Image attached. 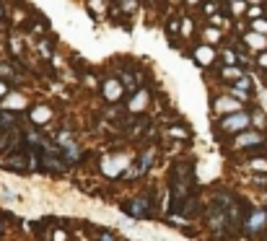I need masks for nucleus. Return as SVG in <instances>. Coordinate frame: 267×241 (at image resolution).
<instances>
[{
    "mask_svg": "<svg viewBox=\"0 0 267 241\" xmlns=\"http://www.w3.org/2000/svg\"><path fill=\"white\" fill-rule=\"evenodd\" d=\"M251 127V119H249V112H234V114H226L223 119L218 122V130L226 132V135H239L244 130Z\"/></svg>",
    "mask_w": 267,
    "mask_h": 241,
    "instance_id": "obj_1",
    "label": "nucleus"
},
{
    "mask_svg": "<svg viewBox=\"0 0 267 241\" xmlns=\"http://www.w3.org/2000/svg\"><path fill=\"white\" fill-rule=\"evenodd\" d=\"M244 231H249L251 236H262V233L267 231V210L265 208H254L249 210V215L241 221Z\"/></svg>",
    "mask_w": 267,
    "mask_h": 241,
    "instance_id": "obj_2",
    "label": "nucleus"
},
{
    "mask_svg": "<svg viewBox=\"0 0 267 241\" xmlns=\"http://www.w3.org/2000/svg\"><path fill=\"white\" fill-rule=\"evenodd\" d=\"M265 145V135L259 130H244L234 138L231 148L234 150H254V148H262Z\"/></svg>",
    "mask_w": 267,
    "mask_h": 241,
    "instance_id": "obj_3",
    "label": "nucleus"
},
{
    "mask_svg": "<svg viewBox=\"0 0 267 241\" xmlns=\"http://www.w3.org/2000/svg\"><path fill=\"white\" fill-rule=\"evenodd\" d=\"M130 166V158L127 156H104L101 163H99V171L109 179H117L122 171Z\"/></svg>",
    "mask_w": 267,
    "mask_h": 241,
    "instance_id": "obj_4",
    "label": "nucleus"
},
{
    "mask_svg": "<svg viewBox=\"0 0 267 241\" xmlns=\"http://www.w3.org/2000/svg\"><path fill=\"white\" fill-rule=\"evenodd\" d=\"M101 96L106 104H119L125 99V86H122L119 78H104L101 83Z\"/></svg>",
    "mask_w": 267,
    "mask_h": 241,
    "instance_id": "obj_5",
    "label": "nucleus"
},
{
    "mask_svg": "<svg viewBox=\"0 0 267 241\" xmlns=\"http://www.w3.org/2000/svg\"><path fill=\"white\" fill-rule=\"evenodd\" d=\"M57 150H60V156L65 158V161H78V143L73 140V135L70 132H60L57 135Z\"/></svg>",
    "mask_w": 267,
    "mask_h": 241,
    "instance_id": "obj_6",
    "label": "nucleus"
},
{
    "mask_svg": "<svg viewBox=\"0 0 267 241\" xmlns=\"http://www.w3.org/2000/svg\"><path fill=\"white\" fill-rule=\"evenodd\" d=\"M213 112L216 114H234V112H241V101L239 99H228V96H216L213 99Z\"/></svg>",
    "mask_w": 267,
    "mask_h": 241,
    "instance_id": "obj_7",
    "label": "nucleus"
},
{
    "mask_svg": "<svg viewBox=\"0 0 267 241\" xmlns=\"http://www.w3.org/2000/svg\"><path fill=\"white\" fill-rule=\"evenodd\" d=\"M192 60L200 67H210L213 63H216V49L208 47V44H200V47L192 49Z\"/></svg>",
    "mask_w": 267,
    "mask_h": 241,
    "instance_id": "obj_8",
    "label": "nucleus"
},
{
    "mask_svg": "<svg viewBox=\"0 0 267 241\" xmlns=\"http://www.w3.org/2000/svg\"><path fill=\"white\" fill-rule=\"evenodd\" d=\"M148 101H150L148 91H146V88H140V91H135L133 99L127 101V109H130V112H143V109L148 107Z\"/></svg>",
    "mask_w": 267,
    "mask_h": 241,
    "instance_id": "obj_9",
    "label": "nucleus"
},
{
    "mask_svg": "<svg viewBox=\"0 0 267 241\" xmlns=\"http://www.w3.org/2000/svg\"><path fill=\"white\" fill-rule=\"evenodd\" d=\"M125 210L133 218H146L148 215V197H135L130 205H125Z\"/></svg>",
    "mask_w": 267,
    "mask_h": 241,
    "instance_id": "obj_10",
    "label": "nucleus"
},
{
    "mask_svg": "<svg viewBox=\"0 0 267 241\" xmlns=\"http://www.w3.org/2000/svg\"><path fill=\"white\" fill-rule=\"evenodd\" d=\"M244 44H247L249 49L265 52L267 49V36L265 34H257V32H249V34H244Z\"/></svg>",
    "mask_w": 267,
    "mask_h": 241,
    "instance_id": "obj_11",
    "label": "nucleus"
},
{
    "mask_svg": "<svg viewBox=\"0 0 267 241\" xmlns=\"http://www.w3.org/2000/svg\"><path fill=\"white\" fill-rule=\"evenodd\" d=\"M231 91L236 94V99H247V96L251 94V78L249 75H241L239 80H236V83H231Z\"/></svg>",
    "mask_w": 267,
    "mask_h": 241,
    "instance_id": "obj_12",
    "label": "nucleus"
},
{
    "mask_svg": "<svg viewBox=\"0 0 267 241\" xmlns=\"http://www.w3.org/2000/svg\"><path fill=\"white\" fill-rule=\"evenodd\" d=\"M50 119H52V109H50V107L39 104V107L32 109V122H34V125H47Z\"/></svg>",
    "mask_w": 267,
    "mask_h": 241,
    "instance_id": "obj_13",
    "label": "nucleus"
},
{
    "mask_svg": "<svg viewBox=\"0 0 267 241\" xmlns=\"http://www.w3.org/2000/svg\"><path fill=\"white\" fill-rule=\"evenodd\" d=\"M26 107V96H21V94H8L3 99V109L8 112V109H24Z\"/></svg>",
    "mask_w": 267,
    "mask_h": 241,
    "instance_id": "obj_14",
    "label": "nucleus"
},
{
    "mask_svg": "<svg viewBox=\"0 0 267 241\" xmlns=\"http://www.w3.org/2000/svg\"><path fill=\"white\" fill-rule=\"evenodd\" d=\"M241 75H244V70H241L239 65H223V70H220V78L228 80V83H236Z\"/></svg>",
    "mask_w": 267,
    "mask_h": 241,
    "instance_id": "obj_15",
    "label": "nucleus"
},
{
    "mask_svg": "<svg viewBox=\"0 0 267 241\" xmlns=\"http://www.w3.org/2000/svg\"><path fill=\"white\" fill-rule=\"evenodd\" d=\"M220 39H223V34H220L216 26H208V29L202 32V42L208 44V47H213V44H218Z\"/></svg>",
    "mask_w": 267,
    "mask_h": 241,
    "instance_id": "obj_16",
    "label": "nucleus"
},
{
    "mask_svg": "<svg viewBox=\"0 0 267 241\" xmlns=\"http://www.w3.org/2000/svg\"><path fill=\"white\" fill-rule=\"evenodd\" d=\"M247 169H251V171H267V158H249L247 161Z\"/></svg>",
    "mask_w": 267,
    "mask_h": 241,
    "instance_id": "obj_17",
    "label": "nucleus"
},
{
    "mask_svg": "<svg viewBox=\"0 0 267 241\" xmlns=\"http://www.w3.org/2000/svg\"><path fill=\"white\" fill-rule=\"evenodd\" d=\"M166 135H169V138H174V140H187L189 138V132L184 130V127H169V130H166Z\"/></svg>",
    "mask_w": 267,
    "mask_h": 241,
    "instance_id": "obj_18",
    "label": "nucleus"
},
{
    "mask_svg": "<svg viewBox=\"0 0 267 241\" xmlns=\"http://www.w3.org/2000/svg\"><path fill=\"white\" fill-rule=\"evenodd\" d=\"M247 13V0H234L231 3V16H244Z\"/></svg>",
    "mask_w": 267,
    "mask_h": 241,
    "instance_id": "obj_19",
    "label": "nucleus"
},
{
    "mask_svg": "<svg viewBox=\"0 0 267 241\" xmlns=\"http://www.w3.org/2000/svg\"><path fill=\"white\" fill-rule=\"evenodd\" d=\"M249 119H251V125H254L257 130H265L267 119H265V114H262V112H254V114H249Z\"/></svg>",
    "mask_w": 267,
    "mask_h": 241,
    "instance_id": "obj_20",
    "label": "nucleus"
},
{
    "mask_svg": "<svg viewBox=\"0 0 267 241\" xmlns=\"http://www.w3.org/2000/svg\"><path fill=\"white\" fill-rule=\"evenodd\" d=\"M251 32L267 36V18H254V21H251Z\"/></svg>",
    "mask_w": 267,
    "mask_h": 241,
    "instance_id": "obj_21",
    "label": "nucleus"
},
{
    "mask_svg": "<svg viewBox=\"0 0 267 241\" xmlns=\"http://www.w3.org/2000/svg\"><path fill=\"white\" fill-rule=\"evenodd\" d=\"M223 63L226 65H236L239 63V55H236L234 49H223Z\"/></svg>",
    "mask_w": 267,
    "mask_h": 241,
    "instance_id": "obj_22",
    "label": "nucleus"
},
{
    "mask_svg": "<svg viewBox=\"0 0 267 241\" xmlns=\"http://www.w3.org/2000/svg\"><path fill=\"white\" fill-rule=\"evenodd\" d=\"M182 36H189V34H192V18H189V16H184V18H182Z\"/></svg>",
    "mask_w": 267,
    "mask_h": 241,
    "instance_id": "obj_23",
    "label": "nucleus"
},
{
    "mask_svg": "<svg viewBox=\"0 0 267 241\" xmlns=\"http://www.w3.org/2000/svg\"><path fill=\"white\" fill-rule=\"evenodd\" d=\"M247 16H249L251 21H254V18H262L265 13H262V8H259V5H251V8L247 11Z\"/></svg>",
    "mask_w": 267,
    "mask_h": 241,
    "instance_id": "obj_24",
    "label": "nucleus"
},
{
    "mask_svg": "<svg viewBox=\"0 0 267 241\" xmlns=\"http://www.w3.org/2000/svg\"><path fill=\"white\" fill-rule=\"evenodd\" d=\"M52 241H67V233L63 228H57L55 233H52Z\"/></svg>",
    "mask_w": 267,
    "mask_h": 241,
    "instance_id": "obj_25",
    "label": "nucleus"
},
{
    "mask_svg": "<svg viewBox=\"0 0 267 241\" xmlns=\"http://www.w3.org/2000/svg\"><path fill=\"white\" fill-rule=\"evenodd\" d=\"M135 3H138V0H122V8L130 13V11H135Z\"/></svg>",
    "mask_w": 267,
    "mask_h": 241,
    "instance_id": "obj_26",
    "label": "nucleus"
},
{
    "mask_svg": "<svg viewBox=\"0 0 267 241\" xmlns=\"http://www.w3.org/2000/svg\"><path fill=\"white\" fill-rule=\"evenodd\" d=\"M257 65H259V67H267V49H265V52H259V57H257Z\"/></svg>",
    "mask_w": 267,
    "mask_h": 241,
    "instance_id": "obj_27",
    "label": "nucleus"
},
{
    "mask_svg": "<svg viewBox=\"0 0 267 241\" xmlns=\"http://www.w3.org/2000/svg\"><path fill=\"white\" fill-rule=\"evenodd\" d=\"M3 148H8V132L0 130V150H3Z\"/></svg>",
    "mask_w": 267,
    "mask_h": 241,
    "instance_id": "obj_28",
    "label": "nucleus"
},
{
    "mask_svg": "<svg viewBox=\"0 0 267 241\" xmlns=\"http://www.w3.org/2000/svg\"><path fill=\"white\" fill-rule=\"evenodd\" d=\"M5 96H8V83L0 80V99H5Z\"/></svg>",
    "mask_w": 267,
    "mask_h": 241,
    "instance_id": "obj_29",
    "label": "nucleus"
},
{
    "mask_svg": "<svg viewBox=\"0 0 267 241\" xmlns=\"http://www.w3.org/2000/svg\"><path fill=\"white\" fill-rule=\"evenodd\" d=\"M213 26H226V18H220V16H213Z\"/></svg>",
    "mask_w": 267,
    "mask_h": 241,
    "instance_id": "obj_30",
    "label": "nucleus"
},
{
    "mask_svg": "<svg viewBox=\"0 0 267 241\" xmlns=\"http://www.w3.org/2000/svg\"><path fill=\"white\" fill-rule=\"evenodd\" d=\"M99 241H117V239H114V236H112V233H106V231H104V233H101V236H99Z\"/></svg>",
    "mask_w": 267,
    "mask_h": 241,
    "instance_id": "obj_31",
    "label": "nucleus"
},
{
    "mask_svg": "<svg viewBox=\"0 0 267 241\" xmlns=\"http://www.w3.org/2000/svg\"><path fill=\"white\" fill-rule=\"evenodd\" d=\"M247 3H251V5H262L265 0H247Z\"/></svg>",
    "mask_w": 267,
    "mask_h": 241,
    "instance_id": "obj_32",
    "label": "nucleus"
},
{
    "mask_svg": "<svg viewBox=\"0 0 267 241\" xmlns=\"http://www.w3.org/2000/svg\"><path fill=\"white\" fill-rule=\"evenodd\" d=\"M187 3H189V5H197V3H200V0H187Z\"/></svg>",
    "mask_w": 267,
    "mask_h": 241,
    "instance_id": "obj_33",
    "label": "nucleus"
},
{
    "mask_svg": "<svg viewBox=\"0 0 267 241\" xmlns=\"http://www.w3.org/2000/svg\"><path fill=\"white\" fill-rule=\"evenodd\" d=\"M0 18H3V5H0Z\"/></svg>",
    "mask_w": 267,
    "mask_h": 241,
    "instance_id": "obj_34",
    "label": "nucleus"
},
{
    "mask_svg": "<svg viewBox=\"0 0 267 241\" xmlns=\"http://www.w3.org/2000/svg\"><path fill=\"white\" fill-rule=\"evenodd\" d=\"M171 3H177V0H171Z\"/></svg>",
    "mask_w": 267,
    "mask_h": 241,
    "instance_id": "obj_35",
    "label": "nucleus"
},
{
    "mask_svg": "<svg viewBox=\"0 0 267 241\" xmlns=\"http://www.w3.org/2000/svg\"><path fill=\"white\" fill-rule=\"evenodd\" d=\"M210 3H216V0H210Z\"/></svg>",
    "mask_w": 267,
    "mask_h": 241,
    "instance_id": "obj_36",
    "label": "nucleus"
}]
</instances>
